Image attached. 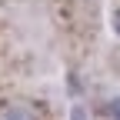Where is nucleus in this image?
<instances>
[{
	"label": "nucleus",
	"mask_w": 120,
	"mask_h": 120,
	"mask_svg": "<svg viewBox=\"0 0 120 120\" xmlns=\"http://www.w3.org/2000/svg\"><path fill=\"white\" fill-rule=\"evenodd\" d=\"M4 120H34V117H30L27 110H10V113H7Z\"/></svg>",
	"instance_id": "1"
},
{
	"label": "nucleus",
	"mask_w": 120,
	"mask_h": 120,
	"mask_svg": "<svg viewBox=\"0 0 120 120\" xmlns=\"http://www.w3.org/2000/svg\"><path fill=\"white\" fill-rule=\"evenodd\" d=\"M110 113H113V117H120V100H113V107H110Z\"/></svg>",
	"instance_id": "2"
},
{
	"label": "nucleus",
	"mask_w": 120,
	"mask_h": 120,
	"mask_svg": "<svg viewBox=\"0 0 120 120\" xmlns=\"http://www.w3.org/2000/svg\"><path fill=\"white\" fill-rule=\"evenodd\" d=\"M113 27H117V30H120V13H117V17H113Z\"/></svg>",
	"instance_id": "3"
}]
</instances>
